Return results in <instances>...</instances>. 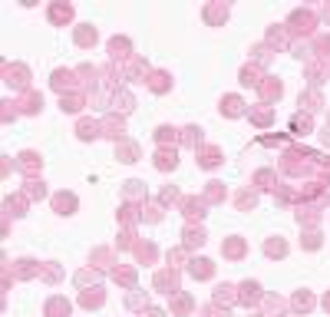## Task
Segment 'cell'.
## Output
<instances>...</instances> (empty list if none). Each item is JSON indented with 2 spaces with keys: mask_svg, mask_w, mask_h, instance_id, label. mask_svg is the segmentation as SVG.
<instances>
[{
  "mask_svg": "<svg viewBox=\"0 0 330 317\" xmlns=\"http://www.w3.org/2000/svg\"><path fill=\"white\" fill-rule=\"evenodd\" d=\"M175 162H179V159H175V152H172V149H159V156H156V168H162V172H165V168H175Z\"/></svg>",
  "mask_w": 330,
  "mask_h": 317,
  "instance_id": "30bf717a",
  "label": "cell"
},
{
  "mask_svg": "<svg viewBox=\"0 0 330 317\" xmlns=\"http://www.w3.org/2000/svg\"><path fill=\"white\" fill-rule=\"evenodd\" d=\"M324 307H327V311H330V294H327V298H324Z\"/></svg>",
  "mask_w": 330,
  "mask_h": 317,
  "instance_id": "7bdbcfd3",
  "label": "cell"
},
{
  "mask_svg": "<svg viewBox=\"0 0 330 317\" xmlns=\"http://www.w3.org/2000/svg\"><path fill=\"white\" fill-rule=\"evenodd\" d=\"M238 291H241V294H238V301H241V304H255V301L261 298V287H258L255 281H244Z\"/></svg>",
  "mask_w": 330,
  "mask_h": 317,
  "instance_id": "277c9868",
  "label": "cell"
},
{
  "mask_svg": "<svg viewBox=\"0 0 330 317\" xmlns=\"http://www.w3.org/2000/svg\"><path fill=\"white\" fill-rule=\"evenodd\" d=\"M258 89H261V93H264V100H281V93H284L277 80H268V83H261V86H258Z\"/></svg>",
  "mask_w": 330,
  "mask_h": 317,
  "instance_id": "9a60e30c",
  "label": "cell"
},
{
  "mask_svg": "<svg viewBox=\"0 0 330 317\" xmlns=\"http://www.w3.org/2000/svg\"><path fill=\"white\" fill-rule=\"evenodd\" d=\"M255 195H251V192H241V195H238V205H241V208H255Z\"/></svg>",
  "mask_w": 330,
  "mask_h": 317,
  "instance_id": "e575fe53",
  "label": "cell"
},
{
  "mask_svg": "<svg viewBox=\"0 0 330 317\" xmlns=\"http://www.w3.org/2000/svg\"><path fill=\"white\" fill-rule=\"evenodd\" d=\"M324 142L330 145V126H327V129H324Z\"/></svg>",
  "mask_w": 330,
  "mask_h": 317,
  "instance_id": "b9f144b4",
  "label": "cell"
},
{
  "mask_svg": "<svg viewBox=\"0 0 330 317\" xmlns=\"http://www.w3.org/2000/svg\"><path fill=\"white\" fill-rule=\"evenodd\" d=\"M116 152H119V159H122V162H136L139 159V145L136 142H125V139H119Z\"/></svg>",
  "mask_w": 330,
  "mask_h": 317,
  "instance_id": "8992f818",
  "label": "cell"
},
{
  "mask_svg": "<svg viewBox=\"0 0 330 317\" xmlns=\"http://www.w3.org/2000/svg\"><path fill=\"white\" fill-rule=\"evenodd\" d=\"M53 89H73V73H66V69H56L53 73Z\"/></svg>",
  "mask_w": 330,
  "mask_h": 317,
  "instance_id": "ba28073f",
  "label": "cell"
},
{
  "mask_svg": "<svg viewBox=\"0 0 330 317\" xmlns=\"http://www.w3.org/2000/svg\"><path fill=\"white\" fill-rule=\"evenodd\" d=\"M89 281H99V274L96 271H80L76 274V284H89Z\"/></svg>",
  "mask_w": 330,
  "mask_h": 317,
  "instance_id": "836d02e7",
  "label": "cell"
},
{
  "mask_svg": "<svg viewBox=\"0 0 330 317\" xmlns=\"http://www.w3.org/2000/svg\"><path fill=\"white\" fill-rule=\"evenodd\" d=\"M83 304H86V307H99V304H103V291H96V294H83Z\"/></svg>",
  "mask_w": 330,
  "mask_h": 317,
  "instance_id": "1f68e13d",
  "label": "cell"
},
{
  "mask_svg": "<svg viewBox=\"0 0 330 317\" xmlns=\"http://www.w3.org/2000/svg\"><path fill=\"white\" fill-rule=\"evenodd\" d=\"M109 53L112 56H129V40H109Z\"/></svg>",
  "mask_w": 330,
  "mask_h": 317,
  "instance_id": "ffe728a7",
  "label": "cell"
},
{
  "mask_svg": "<svg viewBox=\"0 0 330 317\" xmlns=\"http://www.w3.org/2000/svg\"><path fill=\"white\" fill-rule=\"evenodd\" d=\"M112 106H116L119 112H129V109H132V96H129V93H119L116 100H112Z\"/></svg>",
  "mask_w": 330,
  "mask_h": 317,
  "instance_id": "d4e9b609",
  "label": "cell"
},
{
  "mask_svg": "<svg viewBox=\"0 0 330 317\" xmlns=\"http://www.w3.org/2000/svg\"><path fill=\"white\" fill-rule=\"evenodd\" d=\"M205 314H208V317H228V311H224V314H221V311H215V307H208V311H205Z\"/></svg>",
  "mask_w": 330,
  "mask_h": 317,
  "instance_id": "60d3db41",
  "label": "cell"
},
{
  "mask_svg": "<svg viewBox=\"0 0 330 317\" xmlns=\"http://www.w3.org/2000/svg\"><path fill=\"white\" fill-rule=\"evenodd\" d=\"M205 17L212 20V23H218V20L228 17V7H208V10H205Z\"/></svg>",
  "mask_w": 330,
  "mask_h": 317,
  "instance_id": "484cf974",
  "label": "cell"
},
{
  "mask_svg": "<svg viewBox=\"0 0 330 317\" xmlns=\"http://www.w3.org/2000/svg\"><path fill=\"white\" fill-rule=\"evenodd\" d=\"M156 287H159V291H165V294H175V291H179V274H175L172 267L159 271L156 274Z\"/></svg>",
  "mask_w": 330,
  "mask_h": 317,
  "instance_id": "6da1fadb",
  "label": "cell"
},
{
  "mask_svg": "<svg viewBox=\"0 0 330 317\" xmlns=\"http://www.w3.org/2000/svg\"><path fill=\"white\" fill-rule=\"evenodd\" d=\"M69 17H73V7H50V20H53V23H63V20H69Z\"/></svg>",
  "mask_w": 330,
  "mask_h": 317,
  "instance_id": "ac0fdd59",
  "label": "cell"
},
{
  "mask_svg": "<svg viewBox=\"0 0 330 317\" xmlns=\"http://www.w3.org/2000/svg\"><path fill=\"white\" fill-rule=\"evenodd\" d=\"M80 106H83L80 96H63V112H76Z\"/></svg>",
  "mask_w": 330,
  "mask_h": 317,
  "instance_id": "f546056e",
  "label": "cell"
},
{
  "mask_svg": "<svg viewBox=\"0 0 330 317\" xmlns=\"http://www.w3.org/2000/svg\"><path fill=\"white\" fill-rule=\"evenodd\" d=\"M27 195H30V199H43V195H46L43 182H30V188H27Z\"/></svg>",
  "mask_w": 330,
  "mask_h": 317,
  "instance_id": "4dcf8cb0",
  "label": "cell"
},
{
  "mask_svg": "<svg viewBox=\"0 0 330 317\" xmlns=\"http://www.w3.org/2000/svg\"><path fill=\"white\" fill-rule=\"evenodd\" d=\"M182 211H185L188 218H201V215H205V205H201L198 199H185V202H182Z\"/></svg>",
  "mask_w": 330,
  "mask_h": 317,
  "instance_id": "8fae6325",
  "label": "cell"
},
{
  "mask_svg": "<svg viewBox=\"0 0 330 317\" xmlns=\"http://www.w3.org/2000/svg\"><path fill=\"white\" fill-rule=\"evenodd\" d=\"M156 139H159V142H175V129H172V126H159Z\"/></svg>",
  "mask_w": 330,
  "mask_h": 317,
  "instance_id": "83f0119b",
  "label": "cell"
},
{
  "mask_svg": "<svg viewBox=\"0 0 330 317\" xmlns=\"http://www.w3.org/2000/svg\"><path fill=\"white\" fill-rule=\"evenodd\" d=\"M205 245V231L201 228H185V248H201Z\"/></svg>",
  "mask_w": 330,
  "mask_h": 317,
  "instance_id": "9c48e42d",
  "label": "cell"
},
{
  "mask_svg": "<svg viewBox=\"0 0 330 317\" xmlns=\"http://www.w3.org/2000/svg\"><path fill=\"white\" fill-rule=\"evenodd\" d=\"M251 119H255L258 126H268V123H271V109H258V112H251Z\"/></svg>",
  "mask_w": 330,
  "mask_h": 317,
  "instance_id": "d6a6232c",
  "label": "cell"
},
{
  "mask_svg": "<svg viewBox=\"0 0 330 317\" xmlns=\"http://www.w3.org/2000/svg\"><path fill=\"white\" fill-rule=\"evenodd\" d=\"M40 162H43V159H40L37 152H23V156H20V162H17V165L23 168V172H37V165H40Z\"/></svg>",
  "mask_w": 330,
  "mask_h": 317,
  "instance_id": "5bb4252c",
  "label": "cell"
},
{
  "mask_svg": "<svg viewBox=\"0 0 330 317\" xmlns=\"http://www.w3.org/2000/svg\"><path fill=\"white\" fill-rule=\"evenodd\" d=\"M142 304H145L142 294H129V307H142Z\"/></svg>",
  "mask_w": 330,
  "mask_h": 317,
  "instance_id": "ab89813d",
  "label": "cell"
},
{
  "mask_svg": "<svg viewBox=\"0 0 330 317\" xmlns=\"http://www.w3.org/2000/svg\"><path fill=\"white\" fill-rule=\"evenodd\" d=\"M76 43L80 46H93L96 43V27H80V30H76Z\"/></svg>",
  "mask_w": 330,
  "mask_h": 317,
  "instance_id": "7c38bea8",
  "label": "cell"
},
{
  "mask_svg": "<svg viewBox=\"0 0 330 317\" xmlns=\"http://www.w3.org/2000/svg\"><path fill=\"white\" fill-rule=\"evenodd\" d=\"M291 23H294V30H304V33H307V30L314 27V17H311V13H300V10H297V13L291 17Z\"/></svg>",
  "mask_w": 330,
  "mask_h": 317,
  "instance_id": "2e32d148",
  "label": "cell"
},
{
  "mask_svg": "<svg viewBox=\"0 0 330 317\" xmlns=\"http://www.w3.org/2000/svg\"><path fill=\"white\" fill-rule=\"evenodd\" d=\"M307 248H320V235H317V231H307Z\"/></svg>",
  "mask_w": 330,
  "mask_h": 317,
  "instance_id": "74e56055",
  "label": "cell"
},
{
  "mask_svg": "<svg viewBox=\"0 0 330 317\" xmlns=\"http://www.w3.org/2000/svg\"><path fill=\"white\" fill-rule=\"evenodd\" d=\"M294 307H297V311H311V307H314V298L307 291H300L297 298H294Z\"/></svg>",
  "mask_w": 330,
  "mask_h": 317,
  "instance_id": "603a6c76",
  "label": "cell"
},
{
  "mask_svg": "<svg viewBox=\"0 0 330 317\" xmlns=\"http://www.w3.org/2000/svg\"><path fill=\"white\" fill-rule=\"evenodd\" d=\"M188 307H192V301H188L185 294H179V298H175V311H188Z\"/></svg>",
  "mask_w": 330,
  "mask_h": 317,
  "instance_id": "d590c367",
  "label": "cell"
},
{
  "mask_svg": "<svg viewBox=\"0 0 330 317\" xmlns=\"http://www.w3.org/2000/svg\"><path fill=\"white\" fill-rule=\"evenodd\" d=\"M235 287H228V284H221V287H215V301H218V304H231V301H235Z\"/></svg>",
  "mask_w": 330,
  "mask_h": 317,
  "instance_id": "44dd1931",
  "label": "cell"
},
{
  "mask_svg": "<svg viewBox=\"0 0 330 317\" xmlns=\"http://www.w3.org/2000/svg\"><path fill=\"white\" fill-rule=\"evenodd\" d=\"M264 251H268L271 258H284V255H287V245L281 241V238H277V241H274V238H271V241L264 245Z\"/></svg>",
  "mask_w": 330,
  "mask_h": 317,
  "instance_id": "d6986e66",
  "label": "cell"
},
{
  "mask_svg": "<svg viewBox=\"0 0 330 317\" xmlns=\"http://www.w3.org/2000/svg\"><path fill=\"white\" fill-rule=\"evenodd\" d=\"M198 159H201V165H208V168H212V165H218V162H221V152H218V149H205Z\"/></svg>",
  "mask_w": 330,
  "mask_h": 317,
  "instance_id": "7402d4cb",
  "label": "cell"
},
{
  "mask_svg": "<svg viewBox=\"0 0 330 317\" xmlns=\"http://www.w3.org/2000/svg\"><path fill=\"white\" fill-rule=\"evenodd\" d=\"M188 271H192V278H212L215 264L208 261V258H195V261L188 264Z\"/></svg>",
  "mask_w": 330,
  "mask_h": 317,
  "instance_id": "5b68a950",
  "label": "cell"
},
{
  "mask_svg": "<svg viewBox=\"0 0 330 317\" xmlns=\"http://www.w3.org/2000/svg\"><path fill=\"white\" fill-rule=\"evenodd\" d=\"M185 142L198 149V142H201V129H195V126H188V129H185Z\"/></svg>",
  "mask_w": 330,
  "mask_h": 317,
  "instance_id": "f1b7e54d",
  "label": "cell"
},
{
  "mask_svg": "<svg viewBox=\"0 0 330 317\" xmlns=\"http://www.w3.org/2000/svg\"><path fill=\"white\" fill-rule=\"evenodd\" d=\"M46 317H69V301L66 298H50L46 301Z\"/></svg>",
  "mask_w": 330,
  "mask_h": 317,
  "instance_id": "3957f363",
  "label": "cell"
},
{
  "mask_svg": "<svg viewBox=\"0 0 330 317\" xmlns=\"http://www.w3.org/2000/svg\"><path fill=\"white\" fill-rule=\"evenodd\" d=\"M221 251H224L228 258H241V255H244V241H241V238H231V241L221 245Z\"/></svg>",
  "mask_w": 330,
  "mask_h": 317,
  "instance_id": "4fadbf2b",
  "label": "cell"
},
{
  "mask_svg": "<svg viewBox=\"0 0 330 317\" xmlns=\"http://www.w3.org/2000/svg\"><path fill=\"white\" fill-rule=\"evenodd\" d=\"M221 182H212V188H208V199H221Z\"/></svg>",
  "mask_w": 330,
  "mask_h": 317,
  "instance_id": "f35d334b",
  "label": "cell"
},
{
  "mask_svg": "<svg viewBox=\"0 0 330 317\" xmlns=\"http://www.w3.org/2000/svg\"><path fill=\"white\" fill-rule=\"evenodd\" d=\"M53 208L60 211V215H73L76 211V195H69V192H60L53 199Z\"/></svg>",
  "mask_w": 330,
  "mask_h": 317,
  "instance_id": "7a4b0ae2",
  "label": "cell"
},
{
  "mask_svg": "<svg viewBox=\"0 0 330 317\" xmlns=\"http://www.w3.org/2000/svg\"><path fill=\"white\" fill-rule=\"evenodd\" d=\"M76 132H80V139H96L103 132V126L99 123H80V129H76Z\"/></svg>",
  "mask_w": 330,
  "mask_h": 317,
  "instance_id": "e0dca14e",
  "label": "cell"
},
{
  "mask_svg": "<svg viewBox=\"0 0 330 317\" xmlns=\"http://www.w3.org/2000/svg\"><path fill=\"white\" fill-rule=\"evenodd\" d=\"M149 86L156 89V93H165V89L172 86V83H168V76H165V73H156V76H152V83H149Z\"/></svg>",
  "mask_w": 330,
  "mask_h": 317,
  "instance_id": "cb8c5ba5",
  "label": "cell"
},
{
  "mask_svg": "<svg viewBox=\"0 0 330 317\" xmlns=\"http://www.w3.org/2000/svg\"><path fill=\"white\" fill-rule=\"evenodd\" d=\"M281 307H284V301H281V298H268V314H277Z\"/></svg>",
  "mask_w": 330,
  "mask_h": 317,
  "instance_id": "8d00e7d4",
  "label": "cell"
},
{
  "mask_svg": "<svg viewBox=\"0 0 330 317\" xmlns=\"http://www.w3.org/2000/svg\"><path fill=\"white\" fill-rule=\"evenodd\" d=\"M221 112H224V116H241L244 103L238 100V96H224V100H221Z\"/></svg>",
  "mask_w": 330,
  "mask_h": 317,
  "instance_id": "52a82bcc",
  "label": "cell"
},
{
  "mask_svg": "<svg viewBox=\"0 0 330 317\" xmlns=\"http://www.w3.org/2000/svg\"><path fill=\"white\" fill-rule=\"evenodd\" d=\"M291 129H294V132H311V116H294Z\"/></svg>",
  "mask_w": 330,
  "mask_h": 317,
  "instance_id": "4316f807",
  "label": "cell"
}]
</instances>
